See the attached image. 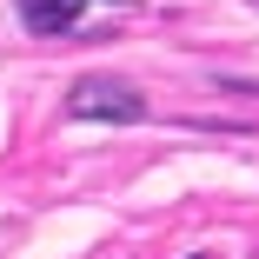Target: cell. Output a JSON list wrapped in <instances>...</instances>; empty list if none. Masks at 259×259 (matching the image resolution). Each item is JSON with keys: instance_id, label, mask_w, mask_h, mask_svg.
Listing matches in <instances>:
<instances>
[{"instance_id": "obj_2", "label": "cell", "mask_w": 259, "mask_h": 259, "mask_svg": "<svg viewBox=\"0 0 259 259\" xmlns=\"http://www.w3.org/2000/svg\"><path fill=\"white\" fill-rule=\"evenodd\" d=\"M93 7V0H20L27 33H73V20Z\"/></svg>"}, {"instance_id": "obj_1", "label": "cell", "mask_w": 259, "mask_h": 259, "mask_svg": "<svg viewBox=\"0 0 259 259\" xmlns=\"http://www.w3.org/2000/svg\"><path fill=\"white\" fill-rule=\"evenodd\" d=\"M67 120L133 126V120H146V100H140V87H126V80H80V87L67 93Z\"/></svg>"}]
</instances>
